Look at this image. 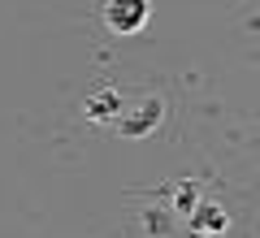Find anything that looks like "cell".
I'll use <instances>...</instances> for the list:
<instances>
[{
    "instance_id": "cell-7",
    "label": "cell",
    "mask_w": 260,
    "mask_h": 238,
    "mask_svg": "<svg viewBox=\"0 0 260 238\" xmlns=\"http://www.w3.org/2000/svg\"><path fill=\"white\" fill-rule=\"evenodd\" d=\"M186 238H217V234H204V229H186Z\"/></svg>"
},
{
    "instance_id": "cell-4",
    "label": "cell",
    "mask_w": 260,
    "mask_h": 238,
    "mask_svg": "<svg viewBox=\"0 0 260 238\" xmlns=\"http://www.w3.org/2000/svg\"><path fill=\"white\" fill-rule=\"evenodd\" d=\"M87 117L91 121H117L121 117V95L117 91H95L87 100Z\"/></svg>"
},
{
    "instance_id": "cell-5",
    "label": "cell",
    "mask_w": 260,
    "mask_h": 238,
    "mask_svg": "<svg viewBox=\"0 0 260 238\" xmlns=\"http://www.w3.org/2000/svg\"><path fill=\"white\" fill-rule=\"evenodd\" d=\"M195 208H200V182H195V178H186V182H178V186H174V212L191 217Z\"/></svg>"
},
{
    "instance_id": "cell-2",
    "label": "cell",
    "mask_w": 260,
    "mask_h": 238,
    "mask_svg": "<svg viewBox=\"0 0 260 238\" xmlns=\"http://www.w3.org/2000/svg\"><path fill=\"white\" fill-rule=\"evenodd\" d=\"M160 121H165V100L160 95H148V100H139L130 113L117 117V134L121 139H148V134L160 130Z\"/></svg>"
},
{
    "instance_id": "cell-3",
    "label": "cell",
    "mask_w": 260,
    "mask_h": 238,
    "mask_svg": "<svg viewBox=\"0 0 260 238\" xmlns=\"http://www.w3.org/2000/svg\"><path fill=\"white\" fill-rule=\"evenodd\" d=\"M191 229H204V234H225V229H230V217H225L221 203L200 199V208L191 212Z\"/></svg>"
},
{
    "instance_id": "cell-6",
    "label": "cell",
    "mask_w": 260,
    "mask_h": 238,
    "mask_svg": "<svg viewBox=\"0 0 260 238\" xmlns=\"http://www.w3.org/2000/svg\"><path fill=\"white\" fill-rule=\"evenodd\" d=\"M143 225H148L152 234H165V229H169V221L160 217V212H152V208H148V212H143Z\"/></svg>"
},
{
    "instance_id": "cell-1",
    "label": "cell",
    "mask_w": 260,
    "mask_h": 238,
    "mask_svg": "<svg viewBox=\"0 0 260 238\" xmlns=\"http://www.w3.org/2000/svg\"><path fill=\"white\" fill-rule=\"evenodd\" d=\"M100 18L113 35H139L152 18V0H104Z\"/></svg>"
}]
</instances>
